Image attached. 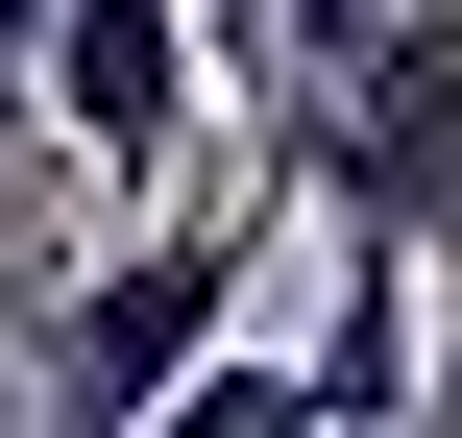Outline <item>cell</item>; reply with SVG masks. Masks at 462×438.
I'll return each instance as SVG.
<instances>
[{"label":"cell","instance_id":"3957f363","mask_svg":"<svg viewBox=\"0 0 462 438\" xmlns=\"http://www.w3.org/2000/svg\"><path fill=\"white\" fill-rule=\"evenodd\" d=\"M414 390H439V268L341 244V293H317V438H414Z\"/></svg>","mask_w":462,"mask_h":438},{"label":"cell","instance_id":"8992f818","mask_svg":"<svg viewBox=\"0 0 462 438\" xmlns=\"http://www.w3.org/2000/svg\"><path fill=\"white\" fill-rule=\"evenodd\" d=\"M49 24H73V0H0V73H49Z\"/></svg>","mask_w":462,"mask_h":438},{"label":"cell","instance_id":"5b68a950","mask_svg":"<svg viewBox=\"0 0 462 438\" xmlns=\"http://www.w3.org/2000/svg\"><path fill=\"white\" fill-rule=\"evenodd\" d=\"M195 49H219V73H268V49H292V0H195Z\"/></svg>","mask_w":462,"mask_h":438},{"label":"cell","instance_id":"7a4b0ae2","mask_svg":"<svg viewBox=\"0 0 462 438\" xmlns=\"http://www.w3.org/2000/svg\"><path fill=\"white\" fill-rule=\"evenodd\" d=\"M24 98H49V146H73L97 195H195V146H219V49H195V0H73Z\"/></svg>","mask_w":462,"mask_h":438},{"label":"cell","instance_id":"277c9868","mask_svg":"<svg viewBox=\"0 0 462 438\" xmlns=\"http://www.w3.org/2000/svg\"><path fill=\"white\" fill-rule=\"evenodd\" d=\"M122 438H317V341H219L195 390H146Z\"/></svg>","mask_w":462,"mask_h":438},{"label":"cell","instance_id":"6da1fadb","mask_svg":"<svg viewBox=\"0 0 462 438\" xmlns=\"http://www.w3.org/2000/svg\"><path fill=\"white\" fill-rule=\"evenodd\" d=\"M268 219H292V171H244V195L146 219L122 268H73V293H49V438H122L146 390H195V366L244 341V268H268Z\"/></svg>","mask_w":462,"mask_h":438}]
</instances>
